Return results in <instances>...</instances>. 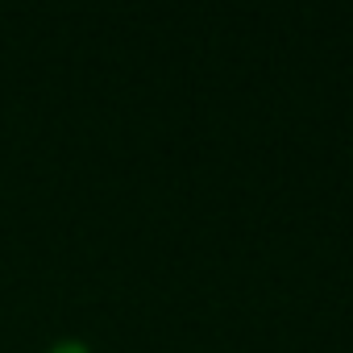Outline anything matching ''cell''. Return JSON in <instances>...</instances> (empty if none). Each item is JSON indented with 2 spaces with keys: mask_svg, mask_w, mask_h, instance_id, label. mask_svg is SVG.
Masks as SVG:
<instances>
[{
  "mask_svg": "<svg viewBox=\"0 0 353 353\" xmlns=\"http://www.w3.org/2000/svg\"><path fill=\"white\" fill-rule=\"evenodd\" d=\"M50 353H88V345H83V341H59Z\"/></svg>",
  "mask_w": 353,
  "mask_h": 353,
  "instance_id": "obj_1",
  "label": "cell"
}]
</instances>
